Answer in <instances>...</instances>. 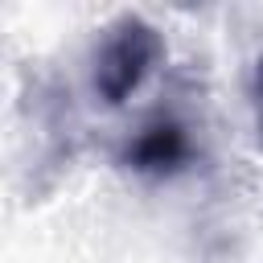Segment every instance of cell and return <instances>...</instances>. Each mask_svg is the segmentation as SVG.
<instances>
[{
  "instance_id": "cell-3",
  "label": "cell",
  "mask_w": 263,
  "mask_h": 263,
  "mask_svg": "<svg viewBox=\"0 0 263 263\" xmlns=\"http://www.w3.org/2000/svg\"><path fill=\"white\" fill-rule=\"evenodd\" d=\"M251 107H255V127H259V140H263V53L251 70Z\"/></svg>"
},
{
  "instance_id": "cell-2",
  "label": "cell",
  "mask_w": 263,
  "mask_h": 263,
  "mask_svg": "<svg viewBox=\"0 0 263 263\" xmlns=\"http://www.w3.org/2000/svg\"><path fill=\"white\" fill-rule=\"evenodd\" d=\"M197 140L193 127L181 115H152L144 119L119 148V164L132 168L136 177H177L193 164Z\"/></svg>"
},
{
  "instance_id": "cell-1",
  "label": "cell",
  "mask_w": 263,
  "mask_h": 263,
  "mask_svg": "<svg viewBox=\"0 0 263 263\" xmlns=\"http://www.w3.org/2000/svg\"><path fill=\"white\" fill-rule=\"evenodd\" d=\"M164 62V37L136 12L115 16L90 53V90L107 107H123Z\"/></svg>"
}]
</instances>
